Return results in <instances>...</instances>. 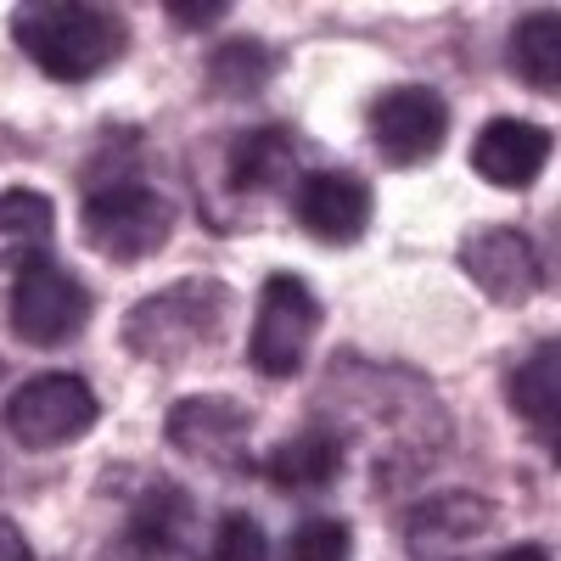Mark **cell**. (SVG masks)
Wrapping results in <instances>:
<instances>
[{
	"label": "cell",
	"instance_id": "1",
	"mask_svg": "<svg viewBox=\"0 0 561 561\" xmlns=\"http://www.w3.org/2000/svg\"><path fill=\"white\" fill-rule=\"evenodd\" d=\"M18 51L57 84H79L107 73L129 51V23L118 7H90V0H34L12 12Z\"/></svg>",
	"mask_w": 561,
	"mask_h": 561
},
{
	"label": "cell",
	"instance_id": "2",
	"mask_svg": "<svg viewBox=\"0 0 561 561\" xmlns=\"http://www.w3.org/2000/svg\"><path fill=\"white\" fill-rule=\"evenodd\" d=\"M230 325V287L214 275H192L174 287L140 298L124 314V348L152 365H185L208 354Z\"/></svg>",
	"mask_w": 561,
	"mask_h": 561
},
{
	"label": "cell",
	"instance_id": "3",
	"mask_svg": "<svg viewBox=\"0 0 561 561\" xmlns=\"http://www.w3.org/2000/svg\"><path fill=\"white\" fill-rule=\"evenodd\" d=\"M90 314H96V298L90 287L62 270L45 253H12V298H7V320H12V337L34 343V348H57V343H73Z\"/></svg>",
	"mask_w": 561,
	"mask_h": 561
},
{
	"label": "cell",
	"instance_id": "4",
	"mask_svg": "<svg viewBox=\"0 0 561 561\" xmlns=\"http://www.w3.org/2000/svg\"><path fill=\"white\" fill-rule=\"evenodd\" d=\"M84 242L113 264H140L169 248L174 225H180V203H169L163 192H152L147 180H118V185H96L84 192L79 208Z\"/></svg>",
	"mask_w": 561,
	"mask_h": 561
},
{
	"label": "cell",
	"instance_id": "5",
	"mask_svg": "<svg viewBox=\"0 0 561 561\" xmlns=\"http://www.w3.org/2000/svg\"><path fill=\"white\" fill-rule=\"evenodd\" d=\"M102 421V399L79 370H39L7 399V433L28 455L68 449Z\"/></svg>",
	"mask_w": 561,
	"mask_h": 561
},
{
	"label": "cell",
	"instance_id": "6",
	"mask_svg": "<svg viewBox=\"0 0 561 561\" xmlns=\"http://www.w3.org/2000/svg\"><path fill=\"white\" fill-rule=\"evenodd\" d=\"M320 298L304 275L293 270H280V275H264V287H259V314H253V337H248V359L259 377L270 382H287L304 370L309 359V343L320 332Z\"/></svg>",
	"mask_w": 561,
	"mask_h": 561
},
{
	"label": "cell",
	"instance_id": "7",
	"mask_svg": "<svg viewBox=\"0 0 561 561\" xmlns=\"http://www.w3.org/2000/svg\"><path fill=\"white\" fill-rule=\"evenodd\" d=\"M365 129H370V147L382 152V163L421 169V163H433L449 140V102L433 84H393L370 102Z\"/></svg>",
	"mask_w": 561,
	"mask_h": 561
},
{
	"label": "cell",
	"instance_id": "8",
	"mask_svg": "<svg viewBox=\"0 0 561 561\" xmlns=\"http://www.w3.org/2000/svg\"><path fill=\"white\" fill-rule=\"evenodd\" d=\"M169 444L180 455H192L214 472H253V415L237 399H219V393H197V399H180L169 410Z\"/></svg>",
	"mask_w": 561,
	"mask_h": 561
},
{
	"label": "cell",
	"instance_id": "9",
	"mask_svg": "<svg viewBox=\"0 0 561 561\" xmlns=\"http://www.w3.org/2000/svg\"><path fill=\"white\" fill-rule=\"evenodd\" d=\"M460 270L478 280V287L505 304V309H517L528 304L539 287H545V264H539V248L523 237V230H511V225H489V230H472V237L460 242Z\"/></svg>",
	"mask_w": 561,
	"mask_h": 561
},
{
	"label": "cell",
	"instance_id": "10",
	"mask_svg": "<svg viewBox=\"0 0 561 561\" xmlns=\"http://www.w3.org/2000/svg\"><path fill=\"white\" fill-rule=\"evenodd\" d=\"M293 214L325 248H348L370 230V185L343 169H314L293 185Z\"/></svg>",
	"mask_w": 561,
	"mask_h": 561
},
{
	"label": "cell",
	"instance_id": "11",
	"mask_svg": "<svg viewBox=\"0 0 561 561\" xmlns=\"http://www.w3.org/2000/svg\"><path fill=\"white\" fill-rule=\"evenodd\" d=\"M550 147H556V135L545 124L489 118L472 140V169H478V180L500 185V192H528L550 163Z\"/></svg>",
	"mask_w": 561,
	"mask_h": 561
},
{
	"label": "cell",
	"instance_id": "12",
	"mask_svg": "<svg viewBox=\"0 0 561 561\" xmlns=\"http://www.w3.org/2000/svg\"><path fill=\"white\" fill-rule=\"evenodd\" d=\"M343 460H348L343 438H337L332 427H320V421H309L304 433L280 438V444L264 455L259 472H264L280 494H309V489H332V483L343 478Z\"/></svg>",
	"mask_w": 561,
	"mask_h": 561
},
{
	"label": "cell",
	"instance_id": "13",
	"mask_svg": "<svg viewBox=\"0 0 561 561\" xmlns=\"http://www.w3.org/2000/svg\"><path fill=\"white\" fill-rule=\"evenodd\" d=\"M293 169H298V152H293V135L280 124H259V129L237 135V140H230V152H225V185L237 197L280 192V185L293 180Z\"/></svg>",
	"mask_w": 561,
	"mask_h": 561
},
{
	"label": "cell",
	"instance_id": "14",
	"mask_svg": "<svg viewBox=\"0 0 561 561\" xmlns=\"http://www.w3.org/2000/svg\"><path fill=\"white\" fill-rule=\"evenodd\" d=\"M185 539H192V494H185L180 483H152L129 511L124 545L135 556L169 561V556H185Z\"/></svg>",
	"mask_w": 561,
	"mask_h": 561
},
{
	"label": "cell",
	"instance_id": "15",
	"mask_svg": "<svg viewBox=\"0 0 561 561\" xmlns=\"http://www.w3.org/2000/svg\"><path fill=\"white\" fill-rule=\"evenodd\" d=\"M505 399L545 438V449L556 455V421H561V343L556 337H545L517 370H511Z\"/></svg>",
	"mask_w": 561,
	"mask_h": 561
},
{
	"label": "cell",
	"instance_id": "16",
	"mask_svg": "<svg viewBox=\"0 0 561 561\" xmlns=\"http://www.w3.org/2000/svg\"><path fill=\"white\" fill-rule=\"evenodd\" d=\"M511 68L528 90L539 96H556L561 90V12H528L517 28H511Z\"/></svg>",
	"mask_w": 561,
	"mask_h": 561
},
{
	"label": "cell",
	"instance_id": "17",
	"mask_svg": "<svg viewBox=\"0 0 561 561\" xmlns=\"http://www.w3.org/2000/svg\"><path fill=\"white\" fill-rule=\"evenodd\" d=\"M270 73H275V51L264 39H225L208 57V90L214 96H230V102L259 96L270 84Z\"/></svg>",
	"mask_w": 561,
	"mask_h": 561
},
{
	"label": "cell",
	"instance_id": "18",
	"mask_svg": "<svg viewBox=\"0 0 561 561\" xmlns=\"http://www.w3.org/2000/svg\"><path fill=\"white\" fill-rule=\"evenodd\" d=\"M51 230H57V208L45 192H28V185L0 192V237L18 242L12 253H45L51 248Z\"/></svg>",
	"mask_w": 561,
	"mask_h": 561
},
{
	"label": "cell",
	"instance_id": "19",
	"mask_svg": "<svg viewBox=\"0 0 561 561\" xmlns=\"http://www.w3.org/2000/svg\"><path fill=\"white\" fill-rule=\"evenodd\" d=\"M354 528L343 517H304L287 539V561H348Z\"/></svg>",
	"mask_w": 561,
	"mask_h": 561
},
{
	"label": "cell",
	"instance_id": "20",
	"mask_svg": "<svg viewBox=\"0 0 561 561\" xmlns=\"http://www.w3.org/2000/svg\"><path fill=\"white\" fill-rule=\"evenodd\" d=\"M214 561H270V534L253 511H225L214 528Z\"/></svg>",
	"mask_w": 561,
	"mask_h": 561
},
{
	"label": "cell",
	"instance_id": "21",
	"mask_svg": "<svg viewBox=\"0 0 561 561\" xmlns=\"http://www.w3.org/2000/svg\"><path fill=\"white\" fill-rule=\"evenodd\" d=\"M180 28H208V23H225L230 18V0H169V7H163Z\"/></svg>",
	"mask_w": 561,
	"mask_h": 561
},
{
	"label": "cell",
	"instance_id": "22",
	"mask_svg": "<svg viewBox=\"0 0 561 561\" xmlns=\"http://www.w3.org/2000/svg\"><path fill=\"white\" fill-rule=\"evenodd\" d=\"M0 561H34V545L12 517H0Z\"/></svg>",
	"mask_w": 561,
	"mask_h": 561
},
{
	"label": "cell",
	"instance_id": "23",
	"mask_svg": "<svg viewBox=\"0 0 561 561\" xmlns=\"http://www.w3.org/2000/svg\"><path fill=\"white\" fill-rule=\"evenodd\" d=\"M494 561H550V550H545V545H511V550L494 556Z\"/></svg>",
	"mask_w": 561,
	"mask_h": 561
}]
</instances>
